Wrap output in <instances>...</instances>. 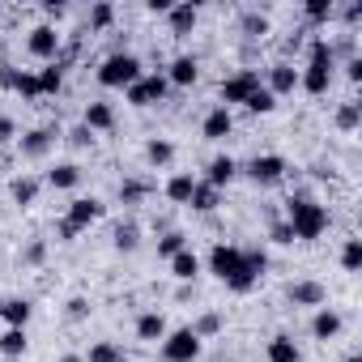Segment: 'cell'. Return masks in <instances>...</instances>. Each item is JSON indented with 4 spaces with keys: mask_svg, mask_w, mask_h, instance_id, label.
Instances as JSON below:
<instances>
[{
    "mask_svg": "<svg viewBox=\"0 0 362 362\" xmlns=\"http://www.w3.org/2000/svg\"><path fill=\"white\" fill-rule=\"evenodd\" d=\"M26 328H9L5 337H0V354H5V358H22L26 354Z\"/></svg>",
    "mask_w": 362,
    "mask_h": 362,
    "instance_id": "29",
    "label": "cell"
},
{
    "mask_svg": "<svg viewBox=\"0 0 362 362\" xmlns=\"http://www.w3.org/2000/svg\"><path fill=\"white\" fill-rule=\"evenodd\" d=\"M192 332H197L201 341H205V337H214V332H222V315H218V311H205V315L192 324Z\"/></svg>",
    "mask_w": 362,
    "mask_h": 362,
    "instance_id": "39",
    "label": "cell"
},
{
    "mask_svg": "<svg viewBox=\"0 0 362 362\" xmlns=\"http://www.w3.org/2000/svg\"><path fill=\"white\" fill-rule=\"evenodd\" d=\"M281 175H286V158H281V153H260V158L247 162V179H252L256 188H273V184H281Z\"/></svg>",
    "mask_w": 362,
    "mask_h": 362,
    "instance_id": "8",
    "label": "cell"
},
{
    "mask_svg": "<svg viewBox=\"0 0 362 362\" xmlns=\"http://www.w3.org/2000/svg\"><path fill=\"white\" fill-rule=\"evenodd\" d=\"M56 235H60V239H64V243H73V239H77V230H73V226H69V222H60V226H56Z\"/></svg>",
    "mask_w": 362,
    "mask_h": 362,
    "instance_id": "51",
    "label": "cell"
},
{
    "mask_svg": "<svg viewBox=\"0 0 362 362\" xmlns=\"http://www.w3.org/2000/svg\"><path fill=\"white\" fill-rule=\"evenodd\" d=\"M111 22H115V9L107 5V0H98V5L90 9V30H107Z\"/></svg>",
    "mask_w": 362,
    "mask_h": 362,
    "instance_id": "38",
    "label": "cell"
},
{
    "mask_svg": "<svg viewBox=\"0 0 362 362\" xmlns=\"http://www.w3.org/2000/svg\"><path fill=\"white\" fill-rule=\"evenodd\" d=\"M303 13H307L311 22H328V18H332V0H307Z\"/></svg>",
    "mask_w": 362,
    "mask_h": 362,
    "instance_id": "40",
    "label": "cell"
},
{
    "mask_svg": "<svg viewBox=\"0 0 362 362\" xmlns=\"http://www.w3.org/2000/svg\"><path fill=\"white\" fill-rule=\"evenodd\" d=\"M273 98H281V94H294L298 90V69L294 64H273L269 69V86H264Z\"/></svg>",
    "mask_w": 362,
    "mask_h": 362,
    "instance_id": "14",
    "label": "cell"
},
{
    "mask_svg": "<svg viewBox=\"0 0 362 362\" xmlns=\"http://www.w3.org/2000/svg\"><path fill=\"white\" fill-rule=\"evenodd\" d=\"M35 77H39V94H43V98L64 90V69H60V60H56V64H43Z\"/></svg>",
    "mask_w": 362,
    "mask_h": 362,
    "instance_id": "26",
    "label": "cell"
},
{
    "mask_svg": "<svg viewBox=\"0 0 362 362\" xmlns=\"http://www.w3.org/2000/svg\"><path fill=\"white\" fill-rule=\"evenodd\" d=\"M119 197H124V205H132V201H141V197H145V184L128 179V184H119Z\"/></svg>",
    "mask_w": 362,
    "mask_h": 362,
    "instance_id": "43",
    "label": "cell"
},
{
    "mask_svg": "<svg viewBox=\"0 0 362 362\" xmlns=\"http://www.w3.org/2000/svg\"><path fill=\"white\" fill-rule=\"evenodd\" d=\"M235 175H239V162H235L230 153H218V158L205 166V184H214V188L222 192V188L230 184V179H235Z\"/></svg>",
    "mask_w": 362,
    "mask_h": 362,
    "instance_id": "13",
    "label": "cell"
},
{
    "mask_svg": "<svg viewBox=\"0 0 362 362\" xmlns=\"http://www.w3.org/2000/svg\"><path fill=\"white\" fill-rule=\"evenodd\" d=\"M52 141H56L52 128H35V132L22 136V153H26V158H43V153L52 149Z\"/></svg>",
    "mask_w": 362,
    "mask_h": 362,
    "instance_id": "27",
    "label": "cell"
},
{
    "mask_svg": "<svg viewBox=\"0 0 362 362\" xmlns=\"http://www.w3.org/2000/svg\"><path fill=\"white\" fill-rule=\"evenodd\" d=\"M197 273H201V260H197L192 247H184L179 256H170V277H179V281H197Z\"/></svg>",
    "mask_w": 362,
    "mask_h": 362,
    "instance_id": "23",
    "label": "cell"
},
{
    "mask_svg": "<svg viewBox=\"0 0 362 362\" xmlns=\"http://www.w3.org/2000/svg\"><path fill=\"white\" fill-rule=\"evenodd\" d=\"M197 214H214L218 205H222V192L214 188V184H205V179H197V188H192V201H188Z\"/></svg>",
    "mask_w": 362,
    "mask_h": 362,
    "instance_id": "22",
    "label": "cell"
},
{
    "mask_svg": "<svg viewBox=\"0 0 362 362\" xmlns=\"http://www.w3.org/2000/svg\"><path fill=\"white\" fill-rule=\"evenodd\" d=\"M286 294H290V303H294V307H324V298H328L320 281H294Z\"/></svg>",
    "mask_w": 362,
    "mask_h": 362,
    "instance_id": "16",
    "label": "cell"
},
{
    "mask_svg": "<svg viewBox=\"0 0 362 362\" xmlns=\"http://www.w3.org/2000/svg\"><path fill=\"white\" fill-rule=\"evenodd\" d=\"M166 18H170V30H175V35H192V30H197L201 9L192 5V0H184V5H170V13H166Z\"/></svg>",
    "mask_w": 362,
    "mask_h": 362,
    "instance_id": "18",
    "label": "cell"
},
{
    "mask_svg": "<svg viewBox=\"0 0 362 362\" xmlns=\"http://www.w3.org/2000/svg\"><path fill=\"white\" fill-rule=\"evenodd\" d=\"M30 315H35L30 298H9V303H0V320H5L9 328H26V324H30Z\"/></svg>",
    "mask_w": 362,
    "mask_h": 362,
    "instance_id": "19",
    "label": "cell"
},
{
    "mask_svg": "<svg viewBox=\"0 0 362 362\" xmlns=\"http://www.w3.org/2000/svg\"><path fill=\"white\" fill-rule=\"evenodd\" d=\"M162 358L166 362H197L201 358V337L192 328H175L162 337Z\"/></svg>",
    "mask_w": 362,
    "mask_h": 362,
    "instance_id": "5",
    "label": "cell"
},
{
    "mask_svg": "<svg viewBox=\"0 0 362 362\" xmlns=\"http://www.w3.org/2000/svg\"><path fill=\"white\" fill-rule=\"evenodd\" d=\"M86 315H90V303H86L81 294H77V298H69V320H86Z\"/></svg>",
    "mask_w": 362,
    "mask_h": 362,
    "instance_id": "45",
    "label": "cell"
},
{
    "mask_svg": "<svg viewBox=\"0 0 362 362\" xmlns=\"http://www.w3.org/2000/svg\"><path fill=\"white\" fill-rule=\"evenodd\" d=\"M47 184L60 188V192H73V188L81 184V166H77V162H60L56 170H47Z\"/></svg>",
    "mask_w": 362,
    "mask_h": 362,
    "instance_id": "21",
    "label": "cell"
},
{
    "mask_svg": "<svg viewBox=\"0 0 362 362\" xmlns=\"http://www.w3.org/2000/svg\"><path fill=\"white\" fill-rule=\"evenodd\" d=\"M192 188H197L192 175H170V179H166V197H170L175 205H188V201H192Z\"/></svg>",
    "mask_w": 362,
    "mask_h": 362,
    "instance_id": "28",
    "label": "cell"
},
{
    "mask_svg": "<svg viewBox=\"0 0 362 362\" xmlns=\"http://www.w3.org/2000/svg\"><path fill=\"white\" fill-rule=\"evenodd\" d=\"M201 132H205V141H226V136L235 132V115L218 103V107L205 115V128H201Z\"/></svg>",
    "mask_w": 362,
    "mask_h": 362,
    "instance_id": "15",
    "label": "cell"
},
{
    "mask_svg": "<svg viewBox=\"0 0 362 362\" xmlns=\"http://www.w3.org/2000/svg\"><path fill=\"white\" fill-rule=\"evenodd\" d=\"M86 362H128V358H124V349L115 341H98V345H90Z\"/></svg>",
    "mask_w": 362,
    "mask_h": 362,
    "instance_id": "30",
    "label": "cell"
},
{
    "mask_svg": "<svg viewBox=\"0 0 362 362\" xmlns=\"http://www.w3.org/2000/svg\"><path fill=\"white\" fill-rule=\"evenodd\" d=\"M0 81H5V90H13V94H22V98H43V94H39V77H35L30 69L5 64V69H0Z\"/></svg>",
    "mask_w": 362,
    "mask_h": 362,
    "instance_id": "11",
    "label": "cell"
},
{
    "mask_svg": "<svg viewBox=\"0 0 362 362\" xmlns=\"http://www.w3.org/2000/svg\"><path fill=\"white\" fill-rule=\"evenodd\" d=\"M166 90H170V81H166L162 73H145L141 81H132V86L124 90V98H128V107H153V103L166 98Z\"/></svg>",
    "mask_w": 362,
    "mask_h": 362,
    "instance_id": "6",
    "label": "cell"
},
{
    "mask_svg": "<svg viewBox=\"0 0 362 362\" xmlns=\"http://www.w3.org/2000/svg\"><path fill=\"white\" fill-rule=\"evenodd\" d=\"M145 158H149L153 166H166V162L175 158V145H170V141H162V136H153V141L145 145Z\"/></svg>",
    "mask_w": 362,
    "mask_h": 362,
    "instance_id": "31",
    "label": "cell"
},
{
    "mask_svg": "<svg viewBox=\"0 0 362 362\" xmlns=\"http://www.w3.org/2000/svg\"><path fill=\"white\" fill-rule=\"evenodd\" d=\"M69 141H73V145H90V141H94V132H90L86 124H77V128L69 132Z\"/></svg>",
    "mask_w": 362,
    "mask_h": 362,
    "instance_id": "46",
    "label": "cell"
},
{
    "mask_svg": "<svg viewBox=\"0 0 362 362\" xmlns=\"http://www.w3.org/2000/svg\"><path fill=\"white\" fill-rule=\"evenodd\" d=\"M358 119H362L358 103H345V107L337 111V128H345V132H354V128H358Z\"/></svg>",
    "mask_w": 362,
    "mask_h": 362,
    "instance_id": "41",
    "label": "cell"
},
{
    "mask_svg": "<svg viewBox=\"0 0 362 362\" xmlns=\"http://www.w3.org/2000/svg\"><path fill=\"white\" fill-rule=\"evenodd\" d=\"M341 269H345V273H358V269H362V239H349V243L341 247Z\"/></svg>",
    "mask_w": 362,
    "mask_h": 362,
    "instance_id": "34",
    "label": "cell"
},
{
    "mask_svg": "<svg viewBox=\"0 0 362 362\" xmlns=\"http://www.w3.org/2000/svg\"><path fill=\"white\" fill-rule=\"evenodd\" d=\"M286 226L294 230V239L311 243V239H320L328 230V209L320 201H311L307 192H298V197L286 201Z\"/></svg>",
    "mask_w": 362,
    "mask_h": 362,
    "instance_id": "1",
    "label": "cell"
},
{
    "mask_svg": "<svg viewBox=\"0 0 362 362\" xmlns=\"http://www.w3.org/2000/svg\"><path fill=\"white\" fill-rule=\"evenodd\" d=\"M145 77V69H141V60L132 56V52H111L103 64H98V81L107 86V90H128L132 81H141Z\"/></svg>",
    "mask_w": 362,
    "mask_h": 362,
    "instance_id": "4",
    "label": "cell"
},
{
    "mask_svg": "<svg viewBox=\"0 0 362 362\" xmlns=\"http://www.w3.org/2000/svg\"><path fill=\"white\" fill-rule=\"evenodd\" d=\"M26 47H30V56L35 60H43V64H56L60 60V35H56V26H35L30 30V39H26Z\"/></svg>",
    "mask_w": 362,
    "mask_h": 362,
    "instance_id": "9",
    "label": "cell"
},
{
    "mask_svg": "<svg viewBox=\"0 0 362 362\" xmlns=\"http://www.w3.org/2000/svg\"><path fill=\"white\" fill-rule=\"evenodd\" d=\"M298 86L307 94H328L332 86V43L328 39H315L311 52H307V69L298 73Z\"/></svg>",
    "mask_w": 362,
    "mask_h": 362,
    "instance_id": "3",
    "label": "cell"
},
{
    "mask_svg": "<svg viewBox=\"0 0 362 362\" xmlns=\"http://www.w3.org/2000/svg\"><path fill=\"white\" fill-rule=\"evenodd\" d=\"M345 362H362V358H358V354H349V358H345Z\"/></svg>",
    "mask_w": 362,
    "mask_h": 362,
    "instance_id": "54",
    "label": "cell"
},
{
    "mask_svg": "<svg viewBox=\"0 0 362 362\" xmlns=\"http://www.w3.org/2000/svg\"><path fill=\"white\" fill-rule=\"evenodd\" d=\"M170 86H197V77H201V64H197V56H175L170 60V69L162 73Z\"/></svg>",
    "mask_w": 362,
    "mask_h": 362,
    "instance_id": "12",
    "label": "cell"
},
{
    "mask_svg": "<svg viewBox=\"0 0 362 362\" xmlns=\"http://www.w3.org/2000/svg\"><path fill=\"white\" fill-rule=\"evenodd\" d=\"M256 90H260V73H256V69H239L235 77H226V81H222V107L230 111V107L247 103Z\"/></svg>",
    "mask_w": 362,
    "mask_h": 362,
    "instance_id": "7",
    "label": "cell"
},
{
    "mask_svg": "<svg viewBox=\"0 0 362 362\" xmlns=\"http://www.w3.org/2000/svg\"><path fill=\"white\" fill-rule=\"evenodd\" d=\"M341 332V315L332 311V307H315V315H311V337L315 341H332Z\"/></svg>",
    "mask_w": 362,
    "mask_h": 362,
    "instance_id": "17",
    "label": "cell"
},
{
    "mask_svg": "<svg viewBox=\"0 0 362 362\" xmlns=\"http://www.w3.org/2000/svg\"><path fill=\"white\" fill-rule=\"evenodd\" d=\"M166 332H170V328H166V315H162V311H145V315L136 320V337H141V341H162Z\"/></svg>",
    "mask_w": 362,
    "mask_h": 362,
    "instance_id": "24",
    "label": "cell"
},
{
    "mask_svg": "<svg viewBox=\"0 0 362 362\" xmlns=\"http://www.w3.org/2000/svg\"><path fill=\"white\" fill-rule=\"evenodd\" d=\"M269 239L281 243V247H290V243H294V230H290L286 222H273V226H269Z\"/></svg>",
    "mask_w": 362,
    "mask_h": 362,
    "instance_id": "42",
    "label": "cell"
},
{
    "mask_svg": "<svg viewBox=\"0 0 362 362\" xmlns=\"http://www.w3.org/2000/svg\"><path fill=\"white\" fill-rule=\"evenodd\" d=\"M184 247H188V239L179 235V230H166V235L158 239V256H166V260H170V256H179Z\"/></svg>",
    "mask_w": 362,
    "mask_h": 362,
    "instance_id": "36",
    "label": "cell"
},
{
    "mask_svg": "<svg viewBox=\"0 0 362 362\" xmlns=\"http://www.w3.org/2000/svg\"><path fill=\"white\" fill-rule=\"evenodd\" d=\"M35 197H39V179H13V201L26 209V205H35Z\"/></svg>",
    "mask_w": 362,
    "mask_h": 362,
    "instance_id": "32",
    "label": "cell"
},
{
    "mask_svg": "<svg viewBox=\"0 0 362 362\" xmlns=\"http://www.w3.org/2000/svg\"><path fill=\"white\" fill-rule=\"evenodd\" d=\"M243 107H247V111H252V115H269V111H273V107H277V98H273V94H269V90H264V86H260V90H256V94H252V98H247V103H243Z\"/></svg>",
    "mask_w": 362,
    "mask_h": 362,
    "instance_id": "37",
    "label": "cell"
},
{
    "mask_svg": "<svg viewBox=\"0 0 362 362\" xmlns=\"http://www.w3.org/2000/svg\"><path fill=\"white\" fill-rule=\"evenodd\" d=\"M90 132H107L111 124H115V111H111V103H90L86 107V119H81Z\"/></svg>",
    "mask_w": 362,
    "mask_h": 362,
    "instance_id": "25",
    "label": "cell"
},
{
    "mask_svg": "<svg viewBox=\"0 0 362 362\" xmlns=\"http://www.w3.org/2000/svg\"><path fill=\"white\" fill-rule=\"evenodd\" d=\"M243 30H247V35H269V22L256 18V13H247V18H243Z\"/></svg>",
    "mask_w": 362,
    "mask_h": 362,
    "instance_id": "44",
    "label": "cell"
},
{
    "mask_svg": "<svg viewBox=\"0 0 362 362\" xmlns=\"http://www.w3.org/2000/svg\"><path fill=\"white\" fill-rule=\"evenodd\" d=\"M13 136H18L13 119H9V115H0V141H13Z\"/></svg>",
    "mask_w": 362,
    "mask_h": 362,
    "instance_id": "48",
    "label": "cell"
},
{
    "mask_svg": "<svg viewBox=\"0 0 362 362\" xmlns=\"http://www.w3.org/2000/svg\"><path fill=\"white\" fill-rule=\"evenodd\" d=\"M149 13H170V0H145Z\"/></svg>",
    "mask_w": 362,
    "mask_h": 362,
    "instance_id": "49",
    "label": "cell"
},
{
    "mask_svg": "<svg viewBox=\"0 0 362 362\" xmlns=\"http://www.w3.org/2000/svg\"><path fill=\"white\" fill-rule=\"evenodd\" d=\"M43 13H47V18H56V22H60V18H64V5H56V0H47V9H43Z\"/></svg>",
    "mask_w": 362,
    "mask_h": 362,
    "instance_id": "52",
    "label": "cell"
},
{
    "mask_svg": "<svg viewBox=\"0 0 362 362\" xmlns=\"http://www.w3.org/2000/svg\"><path fill=\"white\" fill-rule=\"evenodd\" d=\"M345 73H349V81H362V60H349Z\"/></svg>",
    "mask_w": 362,
    "mask_h": 362,
    "instance_id": "50",
    "label": "cell"
},
{
    "mask_svg": "<svg viewBox=\"0 0 362 362\" xmlns=\"http://www.w3.org/2000/svg\"><path fill=\"white\" fill-rule=\"evenodd\" d=\"M269 362H303V349L294 345L290 332H277V337L269 341Z\"/></svg>",
    "mask_w": 362,
    "mask_h": 362,
    "instance_id": "20",
    "label": "cell"
},
{
    "mask_svg": "<svg viewBox=\"0 0 362 362\" xmlns=\"http://www.w3.org/2000/svg\"><path fill=\"white\" fill-rule=\"evenodd\" d=\"M43 256H47V247H43V243H30V247H26V256H22V260H26V264H39V260H43Z\"/></svg>",
    "mask_w": 362,
    "mask_h": 362,
    "instance_id": "47",
    "label": "cell"
},
{
    "mask_svg": "<svg viewBox=\"0 0 362 362\" xmlns=\"http://www.w3.org/2000/svg\"><path fill=\"white\" fill-rule=\"evenodd\" d=\"M136 243H141V230H136L132 222L115 226V252H136Z\"/></svg>",
    "mask_w": 362,
    "mask_h": 362,
    "instance_id": "33",
    "label": "cell"
},
{
    "mask_svg": "<svg viewBox=\"0 0 362 362\" xmlns=\"http://www.w3.org/2000/svg\"><path fill=\"white\" fill-rule=\"evenodd\" d=\"M103 214H107V205H103V201H94V197H77V201L69 205L64 222H69V226H73V230L81 235V230H86V226H94V222H98Z\"/></svg>",
    "mask_w": 362,
    "mask_h": 362,
    "instance_id": "10",
    "label": "cell"
},
{
    "mask_svg": "<svg viewBox=\"0 0 362 362\" xmlns=\"http://www.w3.org/2000/svg\"><path fill=\"white\" fill-rule=\"evenodd\" d=\"M209 269H214V277H218L226 290H235V294L256 290V277H252L247 264H243V247H235V243H218V247L209 252Z\"/></svg>",
    "mask_w": 362,
    "mask_h": 362,
    "instance_id": "2",
    "label": "cell"
},
{
    "mask_svg": "<svg viewBox=\"0 0 362 362\" xmlns=\"http://www.w3.org/2000/svg\"><path fill=\"white\" fill-rule=\"evenodd\" d=\"M243 264H247V273L260 281V277H264V269H269V256H264V247H243Z\"/></svg>",
    "mask_w": 362,
    "mask_h": 362,
    "instance_id": "35",
    "label": "cell"
},
{
    "mask_svg": "<svg viewBox=\"0 0 362 362\" xmlns=\"http://www.w3.org/2000/svg\"><path fill=\"white\" fill-rule=\"evenodd\" d=\"M60 362H86V358H81V354H64Z\"/></svg>",
    "mask_w": 362,
    "mask_h": 362,
    "instance_id": "53",
    "label": "cell"
}]
</instances>
